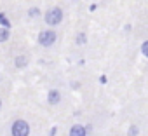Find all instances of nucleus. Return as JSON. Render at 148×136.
Wrapping results in <instances>:
<instances>
[{"label": "nucleus", "mask_w": 148, "mask_h": 136, "mask_svg": "<svg viewBox=\"0 0 148 136\" xmlns=\"http://www.w3.org/2000/svg\"><path fill=\"white\" fill-rule=\"evenodd\" d=\"M11 38V30L9 28H2L0 26V44H4Z\"/></svg>", "instance_id": "nucleus-9"}, {"label": "nucleus", "mask_w": 148, "mask_h": 136, "mask_svg": "<svg viewBox=\"0 0 148 136\" xmlns=\"http://www.w3.org/2000/svg\"><path fill=\"white\" fill-rule=\"evenodd\" d=\"M11 136H30V124L25 119H16L11 124Z\"/></svg>", "instance_id": "nucleus-3"}, {"label": "nucleus", "mask_w": 148, "mask_h": 136, "mask_svg": "<svg viewBox=\"0 0 148 136\" xmlns=\"http://www.w3.org/2000/svg\"><path fill=\"white\" fill-rule=\"evenodd\" d=\"M14 66L18 68V70L26 68V66H28V58H26L25 54H18V56L14 58Z\"/></svg>", "instance_id": "nucleus-6"}, {"label": "nucleus", "mask_w": 148, "mask_h": 136, "mask_svg": "<svg viewBox=\"0 0 148 136\" xmlns=\"http://www.w3.org/2000/svg\"><path fill=\"white\" fill-rule=\"evenodd\" d=\"M75 2H79V0H75Z\"/></svg>", "instance_id": "nucleus-17"}, {"label": "nucleus", "mask_w": 148, "mask_h": 136, "mask_svg": "<svg viewBox=\"0 0 148 136\" xmlns=\"http://www.w3.org/2000/svg\"><path fill=\"white\" fill-rule=\"evenodd\" d=\"M26 16H28L30 19H35V18H40V16H42V11H40V7L33 5V7H30V9L26 11Z\"/></svg>", "instance_id": "nucleus-7"}, {"label": "nucleus", "mask_w": 148, "mask_h": 136, "mask_svg": "<svg viewBox=\"0 0 148 136\" xmlns=\"http://www.w3.org/2000/svg\"><path fill=\"white\" fill-rule=\"evenodd\" d=\"M99 82H101V84H105V82H106V77H105V75H101V77H99Z\"/></svg>", "instance_id": "nucleus-15"}, {"label": "nucleus", "mask_w": 148, "mask_h": 136, "mask_svg": "<svg viewBox=\"0 0 148 136\" xmlns=\"http://www.w3.org/2000/svg\"><path fill=\"white\" fill-rule=\"evenodd\" d=\"M86 42H87V35H86V32H79L77 37H75V44H77V45H86Z\"/></svg>", "instance_id": "nucleus-10"}, {"label": "nucleus", "mask_w": 148, "mask_h": 136, "mask_svg": "<svg viewBox=\"0 0 148 136\" xmlns=\"http://www.w3.org/2000/svg\"><path fill=\"white\" fill-rule=\"evenodd\" d=\"M87 134H89L87 127L82 126V124H73L70 127V133H68V136H87Z\"/></svg>", "instance_id": "nucleus-4"}, {"label": "nucleus", "mask_w": 148, "mask_h": 136, "mask_svg": "<svg viewBox=\"0 0 148 136\" xmlns=\"http://www.w3.org/2000/svg\"><path fill=\"white\" fill-rule=\"evenodd\" d=\"M59 101H61V93H59L58 89H51V91L47 93V103L54 106V105H58Z\"/></svg>", "instance_id": "nucleus-5"}, {"label": "nucleus", "mask_w": 148, "mask_h": 136, "mask_svg": "<svg viewBox=\"0 0 148 136\" xmlns=\"http://www.w3.org/2000/svg\"><path fill=\"white\" fill-rule=\"evenodd\" d=\"M0 110H2V100H0Z\"/></svg>", "instance_id": "nucleus-16"}, {"label": "nucleus", "mask_w": 148, "mask_h": 136, "mask_svg": "<svg viewBox=\"0 0 148 136\" xmlns=\"http://www.w3.org/2000/svg\"><path fill=\"white\" fill-rule=\"evenodd\" d=\"M141 52H143V56H146V58H148V40H145V42H143V45H141Z\"/></svg>", "instance_id": "nucleus-12"}, {"label": "nucleus", "mask_w": 148, "mask_h": 136, "mask_svg": "<svg viewBox=\"0 0 148 136\" xmlns=\"http://www.w3.org/2000/svg\"><path fill=\"white\" fill-rule=\"evenodd\" d=\"M56 133H58V127L54 126V127H51V131H49V136H56Z\"/></svg>", "instance_id": "nucleus-13"}, {"label": "nucleus", "mask_w": 148, "mask_h": 136, "mask_svg": "<svg viewBox=\"0 0 148 136\" xmlns=\"http://www.w3.org/2000/svg\"><path fill=\"white\" fill-rule=\"evenodd\" d=\"M71 87H73V89H79V87H80V82H71Z\"/></svg>", "instance_id": "nucleus-14"}, {"label": "nucleus", "mask_w": 148, "mask_h": 136, "mask_svg": "<svg viewBox=\"0 0 148 136\" xmlns=\"http://www.w3.org/2000/svg\"><path fill=\"white\" fill-rule=\"evenodd\" d=\"M63 18H64V14H63V9H61V7H51V9L44 14V21H45L51 28L61 25Z\"/></svg>", "instance_id": "nucleus-1"}, {"label": "nucleus", "mask_w": 148, "mask_h": 136, "mask_svg": "<svg viewBox=\"0 0 148 136\" xmlns=\"http://www.w3.org/2000/svg\"><path fill=\"white\" fill-rule=\"evenodd\" d=\"M0 26H2V28H9L11 30V19H9V16L5 14V12H2V11H0Z\"/></svg>", "instance_id": "nucleus-8"}, {"label": "nucleus", "mask_w": 148, "mask_h": 136, "mask_svg": "<svg viewBox=\"0 0 148 136\" xmlns=\"http://www.w3.org/2000/svg\"><path fill=\"white\" fill-rule=\"evenodd\" d=\"M56 40H58V33H56L54 28L42 30V32L38 33V37H37V42H38V45H42V47H51V45L56 44Z\"/></svg>", "instance_id": "nucleus-2"}, {"label": "nucleus", "mask_w": 148, "mask_h": 136, "mask_svg": "<svg viewBox=\"0 0 148 136\" xmlns=\"http://www.w3.org/2000/svg\"><path fill=\"white\" fill-rule=\"evenodd\" d=\"M138 134H139V127L138 126H131L127 129V136H138Z\"/></svg>", "instance_id": "nucleus-11"}]
</instances>
